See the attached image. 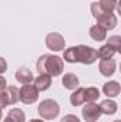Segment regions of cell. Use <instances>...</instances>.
<instances>
[{
    "label": "cell",
    "mask_w": 121,
    "mask_h": 122,
    "mask_svg": "<svg viewBox=\"0 0 121 122\" xmlns=\"http://www.w3.org/2000/svg\"><path fill=\"white\" fill-rule=\"evenodd\" d=\"M114 54H116L114 48L110 47L108 44H104L103 47L98 48V51H97V58H101V60H111V58L114 57Z\"/></svg>",
    "instance_id": "cell-17"
},
{
    "label": "cell",
    "mask_w": 121,
    "mask_h": 122,
    "mask_svg": "<svg viewBox=\"0 0 121 122\" xmlns=\"http://www.w3.org/2000/svg\"><path fill=\"white\" fill-rule=\"evenodd\" d=\"M6 70H7V61L4 60L3 57H0V75L3 72H6Z\"/></svg>",
    "instance_id": "cell-27"
},
{
    "label": "cell",
    "mask_w": 121,
    "mask_h": 122,
    "mask_svg": "<svg viewBox=\"0 0 121 122\" xmlns=\"http://www.w3.org/2000/svg\"><path fill=\"white\" fill-rule=\"evenodd\" d=\"M46 46L49 50L53 51H63L66 47V40L60 33H50L46 37Z\"/></svg>",
    "instance_id": "cell-5"
},
{
    "label": "cell",
    "mask_w": 121,
    "mask_h": 122,
    "mask_svg": "<svg viewBox=\"0 0 121 122\" xmlns=\"http://www.w3.org/2000/svg\"><path fill=\"white\" fill-rule=\"evenodd\" d=\"M7 118H10L13 122H26V115H24V112H23L22 109H19V108L10 109L9 114H7Z\"/></svg>",
    "instance_id": "cell-19"
},
{
    "label": "cell",
    "mask_w": 121,
    "mask_h": 122,
    "mask_svg": "<svg viewBox=\"0 0 121 122\" xmlns=\"http://www.w3.org/2000/svg\"><path fill=\"white\" fill-rule=\"evenodd\" d=\"M6 87H7V81H6V78H4L3 75H0V92L4 91Z\"/></svg>",
    "instance_id": "cell-28"
},
{
    "label": "cell",
    "mask_w": 121,
    "mask_h": 122,
    "mask_svg": "<svg viewBox=\"0 0 121 122\" xmlns=\"http://www.w3.org/2000/svg\"><path fill=\"white\" fill-rule=\"evenodd\" d=\"M9 104H7V98H6V94L4 91L0 92V109H3V108H6Z\"/></svg>",
    "instance_id": "cell-26"
},
{
    "label": "cell",
    "mask_w": 121,
    "mask_h": 122,
    "mask_svg": "<svg viewBox=\"0 0 121 122\" xmlns=\"http://www.w3.org/2000/svg\"><path fill=\"white\" fill-rule=\"evenodd\" d=\"M37 112L44 119H54L60 114V105L54 99H44L38 104Z\"/></svg>",
    "instance_id": "cell-1"
},
{
    "label": "cell",
    "mask_w": 121,
    "mask_h": 122,
    "mask_svg": "<svg viewBox=\"0 0 121 122\" xmlns=\"http://www.w3.org/2000/svg\"><path fill=\"white\" fill-rule=\"evenodd\" d=\"M88 33H90V37L94 41H104V40H107V30L103 26H100V24L91 26Z\"/></svg>",
    "instance_id": "cell-13"
},
{
    "label": "cell",
    "mask_w": 121,
    "mask_h": 122,
    "mask_svg": "<svg viewBox=\"0 0 121 122\" xmlns=\"http://www.w3.org/2000/svg\"><path fill=\"white\" fill-rule=\"evenodd\" d=\"M81 114H83V118L86 122H97L98 118L101 117L100 107L95 102H87V105L83 107Z\"/></svg>",
    "instance_id": "cell-6"
},
{
    "label": "cell",
    "mask_w": 121,
    "mask_h": 122,
    "mask_svg": "<svg viewBox=\"0 0 121 122\" xmlns=\"http://www.w3.org/2000/svg\"><path fill=\"white\" fill-rule=\"evenodd\" d=\"M98 4L101 6V9L104 11H108V13H113L116 9H117V4H118V0H100Z\"/></svg>",
    "instance_id": "cell-21"
},
{
    "label": "cell",
    "mask_w": 121,
    "mask_h": 122,
    "mask_svg": "<svg viewBox=\"0 0 121 122\" xmlns=\"http://www.w3.org/2000/svg\"><path fill=\"white\" fill-rule=\"evenodd\" d=\"M47 57H49V54H44V56H41V57L37 60L36 67H37V71H38L40 74H46V60H47Z\"/></svg>",
    "instance_id": "cell-24"
},
{
    "label": "cell",
    "mask_w": 121,
    "mask_h": 122,
    "mask_svg": "<svg viewBox=\"0 0 121 122\" xmlns=\"http://www.w3.org/2000/svg\"><path fill=\"white\" fill-rule=\"evenodd\" d=\"M100 111H101V114H105V115H114L116 112H117V109H118V105H117V102L116 101H113V99H104L100 105Z\"/></svg>",
    "instance_id": "cell-14"
},
{
    "label": "cell",
    "mask_w": 121,
    "mask_h": 122,
    "mask_svg": "<svg viewBox=\"0 0 121 122\" xmlns=\"http://www.w3.org/2000/svg\"><path fill=\"white\" fill-rule=\"evenodd\" d=\"M64 70V62L63 58L59 56H50L46 60V74H49L50 77H59Z\"/></svg>",
    "instance_id": "cell-3"
},
{
    "label": "cell",
    "mask_w": 121,
    "mask_h": 122,
    "mask_svg": "<svg viewBox=\"0 0 121 122\" xmlns=\"http://www.w3.org/2000/svg\"><path fill=\"white\" fill-rule=\"evenodd\" d=\"M97 24H100V26H103L105 30H113V29H116L117 27V23H118V20H117V16L114 14V13H108V11H105L100 19H97Z\"/></svg>",
    "instance_id": "cell-7"
},
{
    "label": "cell",
    "mask_w": 121,
    "mask_h": 122,
    "mask_svg": "<svg viewBox=\"0 0 121 122\" xmlns=\"http://www.w3.org/2000/svg\"><path fill=\"white\" fill-rule=\"evenodd\" d=\"M3 122H13V121H11L10 118H4V121H3Z\"/></svg>",
    "instance_id": "cell-30"
},
{
    "label": "cell",
    "mask_w": 121,
    "mask_h": 122,
    "mask_svg": "<svg viewBox=\"0 0 121 122\" xmlns=\"http://www.w3.org/2000/svg\"><path fill=\"white\" fill-rule=\"evenodd\" d=\"M60 122H80V119L76 117V115H73V114H68V115H66Z\"/></svg>",
    "instance_id": "cell-25"
},
{
    "label": "cell",
    "mask_w": 121,
    "mask_h": 122,
    "mask_svg": "<svg viewBox=\"0 0 121 122\" xmlns=\"http://www.w3.org/2000/svg\"><path fill=\"white\" fill-rule=\"evenodd\" d=\"M61 84H63V87H64L66 90L74 91L76 88H78L80 81H78L77 75H74V74L68 72V74H64V77H63V80H61Z\"/></svg>",
    "instance_id": "cell-11"
},
{
    "label": "cell",
    "mask_w": 121,
    "mask_h": 122,
    "mask_svg": "<svg viewBox=\"0 0 121 122\" xmlns=\"http://www.w3.org/2000/svg\"><path fill=\"white\" fill-rule=\"evenodd\" d=\"M121 91V87L117 81H108L103 85V92L108 97V98H116L118 97V94Z\"/></svg>",
    "instance_id": "cell-12"
},
{
    "label": "cell",
    "mask_w": 121,
    "mask_h": 122,
    "mask_svg": "<svg viewBox=\"0 0 121 122\" xmlns=\"http://www.w3.org/2000/svg\"><path fill=\"white\" fill-rule=\"evenodd\" d=\"M114 122H121V121H118V119H117V121H114Z\"/></svg>",
    "instance_id": "cell-32"
},
{
    "label": "cell",
    "mask_w": 121,
    "mask_h": 122,
    "mask_svg": "<svg viewBox=\"0 0 121 122\" xmlns=\"http://www.w3.org/2000/svg\"><path fill=\"white\" fill-rule=\"evenodd\" d=\"M0 121H1V109H0Z\"/></svg>",
    "instance_id": "cell-31"
},
{
    "label": "cell",
    "mask_w": 121,
    "mask_h": 122,
    "mask_svg": "<svg viewBox=\"0 0 121 122\" xmlns=\"http://www.w3.org/2000/svg\"><path fill=\"white\" fill-rule=\"evenodd\" d=\"M38 99V91L33 84H23V87L19 90V101L23 104H34Z\"/></svg>",
    "instance_id": "cell-2"
},
{
    "label": "cell",
    "mask_w": 121,
    "mask_h": 122,
    "mask_svg": "<svg viewBox=\"0 0 121 122\" xmlns=\"http://www.w3.org/2000/svg\"><path fill=\"white\" fill-rule=\"evenodd\" d=\"M64 51V61L70 62V64H74V62H78V54H77V47H70L67 50H63Z\"/></svg>",
    "instance_id": "cell-20"
},
{
    "label": "cell",
    "mask_w": 121,
    "mask_h": 122,
    "mask_svg": "<svg viewBox=\"0 0 121 122\" xmlns=\"http://www.w3.org/2000/svg\"><path fill=\"white\" fill-rule=\"evenodd\" d=\"M77 54H78V62L86 65H90L97 60V50L84 44L77 46Z\"/></svg>",
    "instance_id": "cell-4"
},
{
    "label": "cell",
    "mask_w": 121,
    "mask_h": 122,
    "mask_svg": "<svg viewBox=\"0 0 121 122\" xmlns=\"http://www.w3.org/2000/svg\"><path fill=\"white\" fill-rule=\"evenodd\" d=\"M107 44H108L110 47H113L116 53H120L121 51V37L120 36H113V37H110Z\"/></svg>",
    "instance_id": "cell-22"
},
{
    "label": "cell",
    "mask_w": 121,
    "mask_h": 122,
    "mask_svg": "<svg viewBox=\"0 0 121 122\" xmlns=\"http://www.w3.org/2000/svg\"><path fill=\"white\" fill-rule=\"evenodd\" d=\"M90 10H91V14H93V17L94 19H100L105 11L101 9V6L98 4V1H94V3H91L90 6Z\"/></svg>",
    "instance_id": "cell-23"
},
{
    "label": "cell",
    "mask_w": 121,
    "mask_h": 122,
    "mask_svg": "<svg viewBox=\"0 0 121 122\" xmlns=\"http://www.w3.org/2000/svg\"><path fill=\"white\" fill-rule=\"evenodd\" d=\"M14 78H16L20 84H31V81L34 80L33 72H31L27 67H20V68L16 71Z\"/></svg>",
    "instance_id": "cell-9"
},
{
    "label": "cell",
    "mask_w": 121,
    "mask_h": 122,
    "mask_svg": "<svg viewBox=\"0 0 121 122\" xmlns=\"http://www.w3.org/2000/svg\"><path fill=\"white\" fill-rule=\"evenodd\" d=\"M100 97V91L98 88L95 87H88V88H84V99L86 102H95Z\"/></svg>",
    "instance_id": "cell-18"
},
{
    "label": "cell",
    "mask_w": 121,
    "mask_h": 122,
    "mask_svg": "<svg viewBox=\"0 0 121 122\" xmlns=\"http://www.w3.org/2000/svg\"><path fill=\"white\" fill-rule=\"evenodd\" d=\"M34 81V87L37 88V91H46V90H49L50 88V85H51V77L49 75V74H40L37 78H34L33 80Z\"/></svg>",
    "instance_id": "cell-10"
},
{
    "label": "cell",
    "mask_w": 121,
    "mask_h": 122,
    "mask_svg": "<svg viewBox=\"0 0 121 122\" xmlns=\"http://www.w3.org/2000/svg\"><path fill=\"white\" fill-rule=\"evenodd\" d=\"M70 102H71L73 107H80V105H83V104L86 102V99H84V88H81V87L76 88L74 92L70 95Z\"/></svg>",
    "instance_id": "cell-15"
},
{
    "label": "cell",
    "mask_w": 121,
    "mask_h": 122,
    "mask_svg": "<svg viewBox=\"0 0 121 122\" xmlns=\"http://www.w3.org/2000/svg\"><path fill=\"white\" fill-rule=\"evenodd\" d=\"M30 122H44L43 119H30Z\"/></svg>",
    "instance_id": "cell-29"
},
{
    "label": "cell",
    "mask_w": 121,
    "mask_h": 122,
    "mask_svg": "<svg viewBox=\"0 0 121 122\" xmlns=\"http://www.w3.org/2000/svg\"><path fill=\"white\" fill-rule=\"evenodd\" d=\"M98 68H100L101 75H104V77H110V75H113V74L116 72L117 62L113 60V58H111V60H101L100 61Z\"/></svg>",
    "instance_id": "cell-8"
},
{
    "label": "cell",
    "mask_w": 121,
    "mask_h": 122,
    "mask_svg": "<svg viewBox=\"0 0 121 122\" xmlns=\"http://www.w3.org/2000/svg\"><path fill=\"white\" fill-rule=\"evenodd\" d=\"M6 98H7V104L9 105H14L19 101V88H16L14 85H9L4 90Z\"/></svg>",
    "instance_id": "cell-16"
}]
</instances>
